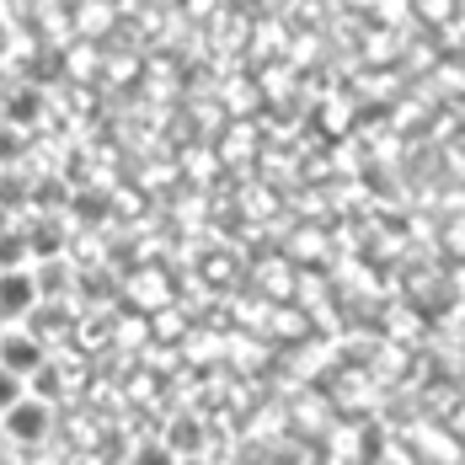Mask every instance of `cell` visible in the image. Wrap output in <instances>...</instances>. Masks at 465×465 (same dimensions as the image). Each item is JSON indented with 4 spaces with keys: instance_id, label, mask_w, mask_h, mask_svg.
<instances>
[{
    "instance_id": "obj_5",
    "label": "cell",
    "mask_w": 465,
    "mask_h": 465,
    "mask_svg": "<svg viewBox=\"0 0 465 465\" xmlns=\"http://www.w3.org/2000/svg\"><path fill=\"white\" fill-rule=\"evenodd\" d=\"M161 439L172 444L177 460H209V418L203 412H172Z\"/></svg>"
},
{
    "instance_id": "obj_4",
    "label": "cell",
    "mask_w": 465,
    "mask_h": 465,
    "mask_svg": "<svg viewBox=\"0 0 465 465\" xmlns=\"http://www.w3.org/2000/svg\"><path fill=\"white\" fill-rule=\"evenodd\" d=\"M48 359H54V342H44L33 326H5V337H0V370H16L33 380Z\"/></svg>"
},
{
    "instance_id": "obj_1",
    "label": "cell",
    "mask_w": 465,
    "mask_h": 465,
    "mask_svg": "<svg viewBox=\"0 0 465 465\" xmlns=\"http://www.w3.org/2000/svg\"><path fill=\"white\" fill-rule=\"evenodd\" d=\"M0 107H5V124L22 129V134H38V129H48V118H54V96L38 81L11 75V70H5V102Z\"/></svg>"
},
{
    "instance_id": "obj_2",
    "label": "cell",
    "mask_w": 465,
    "mask_h": 465,
    "mask_svg": "<svg viewBox=\"0 0 465 465\" xmlns=\"http://www.w3.org/2000/svg\"><path fill=\"white\" fill-rule=\"evenodd\" d=\"M54 412H59L54 401H44V396L27 391L16 407L0 412V439H5V444H48V439H54Z\"/></svg>"
},
{
    "instance_id": "obj_8",
    "label": "cell",
    "mask_w": 465,
    "mask_h": 465,
    "mask_svg": "<svg viewBox=\"0 0 465 465\" xmlns=\"http://www.w3.org/2000/svg\"><path fill=\"white\" fill-rule=\"evenodd\" d=\"M70 380H75V370H64V359L54 353V359H48L44 370H38L33 380H27V385H33V396H44V401H54V407H59V401L70 396Z\"/></svg>"
},
{
    "instance_id": "obj_7",
    "label": "cell",
    "mask_w": 465,
    "mask_h": 465,
    "mask_svg": "<svg viewBox=\"0 0 465 465\" xmlns=\"http://www.w3.org/2000/svg\"><path fill=\"white\" fill-rule=\"evenodd\" d=\"M113 193L107 187H75V203H70V220H75V231H102L107 225V214H113Z\"/></svg>"
},
{
    "instance_id": "obj_6",
    "label": "cell",
    "mask_w": 465,
    "mask_h": 465,
    "mask_svg": "<svg viewBox=\"0 0 465 465\" xmlns=\"http://www.w3.org/2000/svg\"><path fill=\"white\" fill-rule=\"evenodd\" d=\"M38 268V289L44 300H75V283H81V262L64 252V257H48V262H33Z\"/></svg>"
},
{
    "instance_id": "obj_3",
    "label": "cell",
    "mask_w": 465,
    "mask_h": 465,
    "mask_svg": "<svg viewBox=\"0 0 465 465\" xmlns=\"http://www.w3.org/2000/svg\"><path fill=\"white\" fill-rule=\"evenodd\" d=\"M44 305V289H38V268H5L0 273V322L5 326H27V316Z\"/></svg>"
}]
</instances>
